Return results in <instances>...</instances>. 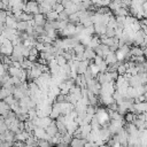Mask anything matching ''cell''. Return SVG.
I'll list each match as a JSON object with an SVG mask.
<instances>
[{"label":"cell","instance_id":"24","mask_svg":"<svg viewBox=\"0 0 147 147\" xmlns=\"http://www.w3.org/2000/svg\"><path fill=\"white\" fill-rule=\"evenodd\" d=\"M37 146H38V147H51V144H49L47 140L40 139V140L37 141Z\"/></svg>","mask_w":147,"mask_h":147},{"label":"cell","instance_id":"7","mask_svg":"<svg viewBox=\"0 0 147 147\" xmlns=\"http://www.w3.org/2000/svg\"><path fill=\"white\" fill-rule=\"evenodd\" d=\"M31 26L30 22H24V21H21V22H17V26H16V30L18 32H25L28 30V28Z\"/></svg>","mask_w":147,"mask_h":147},{"label":"cell","instance_id":"13","mask_svg":"<svg viewBox=\"0 0 147 147\" xmlns=\"http://www.w3.org/2000/svg\"><path fill=\"white\" fill-rule=\"evenodd\" d=\"M57 17H59V14H57V13H55V11H53V10H51L49 13H47V14L45 15L46 21H48V22L57 21Z\"/></svg>","mask_w":147,"mask_h":147},{"label":"cell","instance_id":"2","mask_svg":"<svg viewBox=\"0 0 147 147\" xmlns=\"http://www.w3.org/2000/svg\"><path fill=\"white\" fill-rule=\"evenodd\" d=\"M24 71H25V70H23V69H21V68L9 67V69H8L7 72H8V75H9L10 77H18V78H21Z\"/></svg>","mask_w":147,"mask_h":147},{"label":"cell","instance_id":"11","mask_svg":"<svg viewBox=\"0 0 147 147\" xmlns=\"http://www.w3.org/2000/svg\"><path fill=\"white\" fill-rule=\"evenodd\" d=\"M88 68V61L85 60L83 62H79V67H78V70H77V75H84L85 71L87 70Z\"/></svg>","mask_w":147,"mask_h":147},{"label":"cell","instance_id":"22","mask_svg":"<svg viewBox=\"0 0 147 147\" xmlns=\"http://www.w3.org/2000/svg\"><path fill=\"white\" fill-rule=\"evenodd\" d=\"M126 67L124 65V64H121V65H118V68H117V74H118V76H124L125 74H126Z\"/></svg>","mask_w":147,"mask_h":147},{"label":"cell","instance_id":"8","mask_svg":"<svg viewBox=\"0 0 147 147\" xmlns=\"http://www.w3.org/2000/svg\"><path fill=\"white\" fill-rule=\"evenodd\" d=\"M130 54L132 55V57H138V56H144V52L140 47H136L132 46L130 47Z\"/></svg>","mask_w":147,"mask_h":147},{"label":"cell","instance_id":"23","mask_svg":"<svg viewBox=\"0 0 147 147\" xmlns=\"http://www.w3.org/2000/svg\"><path fill=\"white\" fill-rule=\"evenodd\" d=\"M3 101H5V102H6V103H7V105L10 107V106H13V105H14V103H15L17 100H15V99H14V96H13V94H11V95H8V96H7V98H6Z\"/></svg>","mask_w":147,"mask_h":147},{"label":"cell","instance_id":"26","mask_svg":"<svg viewBox=\"0 0 147 147\" xmlns=\"http://www.w3.org/2000/svg\"><path fill=\"white\" fill-rule=\"evenodd\" d=\"M34 48L40 53V52H44V49H45V45H44V42H39V41H37L36 45H34Z\"/></svg>","mask_w":147,"mask_h":147},{"label":"cell","instance_id":"5","mask_svg":"<svg viewBox=\"0 0 147 147\" xmlns=\"http://www.w3.org/2000/svg\"><path fill=\"white\" fill-rule=\"evenodd\" d=\"M33 23H34L36 25L44 26V25L46 24L45 15H41V14H37V15H34V17H33Z\"/></svg>","mask_w":147,"mask_h":147},{"label":"cell","instance_id":"20","mask_svg":"<svg viewBox=\"0 0 147 147\" xmlns=\"http://www.w3.org/2000/svg\"><path fill=\"white\" fill-rule=\"evenodd\" d=\"M21 69H23V70H29V69H31V67H32V63L28 60V59H25L21 64Z\"/></svg>","mask_w":147,"mask_h":147},{"label":"cell","instance_id":"6","mask_svg":"<svg viewBox=\"0 0 147 147\" xmlns=\"http://www.w3.org/2000/svg\"><path fill=\"white\" fill-rule=\"evenodd\" d=\"M93 28H94V33H95L98 37H100V36H102V34L106 33L107 26L103 25V24H93Z\"/></svg>","mask_w":147,"mask_h":147},{"label":"cell","instance_id":"27","mask_svg":"<svg viewBox=\"0 0 147 147\" xmlns=\"http://www.w3.org/2000/svg\"><path fill=\"white\" fill-rule=\"evenodd\" d=\"M108 107V110H110V111H117V108H118V105L114 101V102H111L110 105H108L107 106Z\"/></svg>","mask_w":147,"mask_h":147},{"label":"cell","instance_id":"9","mask_svg":"<svg viewBox=\"0 0 147 147\" xmlns=\"http://www.w3.org/2000/svg\"><path fill=\"white\" fill-rule=\"evenodd\" d=\"M103 60H105V62L109 65V64H113V63H116L117 62V57H116V54L115 53H113V52H110L108 55H106L105 57H103Z\"/></svg>","mask_w":147,"mask_h":147},{"label":"cell","instance_id":"29","mask_svg":"<svg viewBox=\"0 0 147 147\" xmlns=\"http://www.w3.org/2000/svg\"><path fill=\"white\" fill-rule=\"evenodd\" d=\"M101 51H102L103 57L110 53V49H109V47H108V46H106V45H101Z\"/></svg>","mask_w":147,"mask_h":147},{"label":"cell","instance_id":"12","mask_svg":"<svg viewBox=\"0 0 147 147\" xmlns=\"http://www.w3.org/2000/svg\"><path fill=\"white\" fill-rule=\"evenodd\" d=\"M55 125H56V127H57V132H59L61 136H63V134L67 133V126H65L64 123H62V122H60V121H55Z\"/></svg>","mask_w":147,"mask_h":147},{"label":"cell","instance_id":"31","mask_svg":"<svg viewBox=\"0 0 147 147\" xmlns=\"http://www.w3.org/2000/svg\"><path fill=\"white\" fill-rule=\"evenodd\" d=\"M100 147H110V146H108V145H107V144H103V145H101V146H100Z\"/></svg>","mask_w":147,"mask_h":147},{"label":"cell","instance_id":"28","mask_svg":"<svg viewBox=\"0 0 147 147\" xmlns=\"http://www.w3.org/2000/svg\"><path fill=\"white\" fill-rule=\"evenodd\" d=\"M86 114H87V115H91V116H94V115H95V107L87 106V108H86Z\"/></svg>","mask_w":147,"mask_h":147},{"label":"cell","instance_id":"21","mask_svg":"<svg viewBox=\"0 0 147 147\" xmlns=\"http://www.w3.org/2000/svg\"><path fill=\"white\" fill-rule=\"evenodd\" d=\"M105 34H106L107 38H114V37H115V29H111V28H108V26H107Z\"/></svg>","mask_w":147,"mask_h":147},{"label":"cell","instance_id":"32","mask_svg":"<svg viewBox=\"0 0 147 147\" xmlns=\"http://www.w3.org/2000/svg\"><path fill=\"white\" fill-rule=\"evenodd\" d=\"M91 147H99V146H98V145H95V144H92V145H91Z\"/></svg>","mask_w":147,"mask_h":147},{"label":"cell","instance_id":"10","mask_svg":"<svg viewBox=\"0 0 147 147\" xmlns=\"http://www.w3.org/2000/svg\"><path fill=\"white\" fill-rule=\"evenodd\" d=\"M86 144V140L85 139H76V138H72L71 142H70V147H84Z\"/></svg>","mask_w":147,"mask_h":147},{"label":"cell","instance_id":"14","mask_svg":"<svg viewBox=\"0 0 147 147\" xmlns=\"http://www.w3.org/2000/svg\"><path fill=\"white\" fill-rule=\"evenodd\" d=\"M68 23L74 24L75 26H76L77 24H79V16H78V13L70 15V16H69V18H68Z\"/></svg>","mask_w":147,"mask_h":147},{"label":"cell","instance_id":"25","mask_svg":"<svg viewBox=\"0 0 147 147\" xmlns=\"http://www.w3.org/2000/svg\"><path fill=\"white\" fill-rule=\"evenodd\" d=\"M61 5L63 6L64 9H68V8H70V7L74 5V1H70V0H62V1H61Z\"/></svg>","mask_w":147,"mask_h":147},{"label":"cell","instance_id":"3","mask_svg":"<svg viewBox=\"0 0 147 147\" xmlns=\"http://www.w3.org/2000/svg\"><path fill=\"white\" fill-rule=\"evenodd\" d=\"M5 25H6L7 28H9V29H14V30H16V26H17V21L15 20V17H14L13 15L7 16L6 22H5Z\"/></svg>","mask_w":147,"mask_h":147},{"label":"cell","instance_id":"15","mask_svg":"<svg viewBox=\"0 0 147 147\" xmlns=\"http://www.w3.org/2000/svg\"><path fill=\"white\" fill-rule=\"evenodd\" d=\"M134 118H136V115H134L133 113H129V111H127V113L124 115V117H123V119H124L125 123H132Z\"/></svg>","mask_w":147,"mask_h":147},{"label":"cell","instance_id":"19","mask_svg":"<svg viewBox=\"0 0 147 147\" xmlns=\"http://www.w3.org/2000/svg\"><path fill=\"white\" fill-rule=\"evenodd\" d=\"M68 18H69V15L67 14L65 10L59 13V17H57V21H61V22H68Z\"/></svg>","mask_w":147,"mask_h":147},{"label":"cell","instance_id":"17","mask_svg":"<svg viewBox=\"0 0 147 147\" xmlns=\"http://www.w3.org/2000/svg\"><path fill=\"white\" fill-rule=\"evenodd\" d=\"M55 61H56V64H57L60 68L67 64V60H65V59H64L62 55H57V56L55 57Z\"/></svg>","mask_w":147,"mask_h":147},{"label":"cell","instance_id":"30","mask_svg":"<svg viewBox=\"0 0 147 147\" xmlns=\"http://www.w3.org/2000/svg\"><path fill=\"white\" fill-rule=\"evenodd\" d=\"M29 55H31V56H36V57H38L39 56V52L34 48V47H32L31 49H30V54Z\"/></svg>","mask_w":147,"mask_h":147},{"label":"cell","instance_id":"16","mask_svg":"<svg viewBox=\"0 0 147 147\" xmlns=\"http://www.w3.org/2000/svg\"><path fill=\"white\" fill-rule=\"evenodd\" d=\"M84 51H85V46L82 45L80 42L74 47V52H75L76 55H78V54H84Z\"/></svg>","mask_w":147,"mask_h":147},{"label":"cell","instance_id":"4","mask_svg":"<svg viewBox=\"0 0 147 147\" xmlns=\"http://www.w3.org/2000/svg\"><path fill=\"white\" fill-rule=\"evenodd\" d=\"M95 56H96V55H95L94 51H93L91 47H88V46L85 47V51H84V57H85V60H87V61H93Z\"/></svg>","mask_w":147,"mask_h":147},{"label":"cell","instance_id":"1","mask_svg":"<svg viewBox=\"0 0 147 147\" xmlns=\"http://www.w3.org/2000/svg\"><path fill=\"white\" fill-rule=\"evenodd\" d=\"M45 131H46V134L48 136V137H51V138H53V137H55L59 132H57V127H56V125H55V121H52V123L45 129Z\"/></svg>","mask_w":147,"mask_h":147},{"label":"cell","instance_id":"18","mask_svg":"<svg viewBox=\"0 0 147 147\" xmlns=\"http://www.w3.org/2000/svg\"><path fill=\"white\" fill-rule=\"evenodd\" d=\"M52 10L53 11H55V13H61V11H63L64 10V8H63V6L61 5V1H57L53 7H52Z\"/></svg>","mask_w":147,"mask_h":147}]
</instances>
